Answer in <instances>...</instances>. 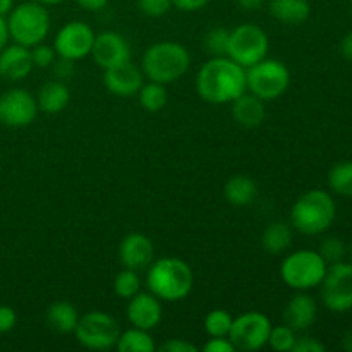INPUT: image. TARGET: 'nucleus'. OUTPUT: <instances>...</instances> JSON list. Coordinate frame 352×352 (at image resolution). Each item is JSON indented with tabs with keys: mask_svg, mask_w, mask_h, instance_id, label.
Wrapping results in <instances>:
<instances>
[{
	"mask_svg": "<svg viewBox=\"0 0 352 352\" xmlns=\"http://www.w3.org/2000/svg\"><path fill=\"white\" fill-rule=\"evenodd\" d=\"M196 93L206 103H232L246 93V69L229 57H212L196 74Z\"/></svg>",
	"mask_w": 352,
	"mask_h": 352,
	"instance_id": "nucleus-1",
	"label": "nucleus"
},
{
	"mask_svg": "<svg viewBox=\"0 0 352 352\" xmlns=\"http://www.w3.org/2000/svg\"><path fill=\"white\" fill-rule=\"evenodd\" d=\"M146 285L162 302H177L191 294L195 275L184 260L164 256L148 267Z\"/></svg>",
	"mask_w": 352,
	"mask_h": 352,
	"instance_id": "nucleus-2",
	"label": "nucleus"
},
{
	"mask_svg": "<svg viewBox=\"0 0 352 352\" xmlns=\"http://www.w3.org/2000/svg\"><path fill=\"white\" fill-rule=\"evenodd\" d=\"M191 65V55L177 41H158L146 48L141 58V71L148 81L170 85L181 79Z\"/></svg>",
	"mask_w": 352,
	"mask_h": 352,
	"instance_id": "nucleus-3",
	"label": "nucleus"
},
{
	"mask_svg": "<svg viewBox=\"0 0 352 352\" xmlns=\"http://www.w3.org/2000/svg\"><path fill=\"white\" fill-rule=\"evenodd\" d=\"M337 205L332 195L323 189H311L294 201L291 208V223L305 236H320L332 227Z\"/></svg>",
	"mask_w": 352,
	"mask_h": 352,
	"instance_id": "nucleus-4",
	"label": "nucleus"
},
{
	"mask_svg": "<svg viewBox=\"0 0 352 352\" xmlns=\"http://www.w3.org/2000/svg\"><path fill=\"white\" fill-rule=\"evenodd\" d=\"M6 21L10 40L28 48L45 41L50 33V12L34 0L12 7Z\"/></svg>",
	"mask_w": 352,
	"mask_h": 352,
	"instance_id": "nucleus-5",
	"label": "nucleus"
},
{
	"mask_svg": "<svg viewBox=\"0 0 352 352\" xmlns=\"http://www.w3.org/2000/svg\"><path fill=\"white\" fill-rule=\"evenodd\" d=\"M329 265L318 251L299 250L284 258L280 265V278L294 291H309L322 284Z\"/></svg>",
	"mask_w": 352,
	"mask_h": 352,
	"instance_id": "nucleus-6",
	"label": "nucleus"
},
{
	"mask_svg": "<svg viewBox=\"0 0 352 352\" xmlns=\"http://www.w3.org/2000/svg\"><path fill=\"white\" fill-rule=\"evenodd\" d=\"M289 85L291 71L278 58L265 57L246 69V89L263 102L280 98L289 89Z\"/></svg>",
	"mask_w": 352,
	"mask_h": 352,
	"instance_id": "nucleus-7",
	"label": "nucleus"
},
{
	"mask_svg": "<svg viewBox=\"0 0 352 352\" xmlns=\"http://www.w3.org/2000/svg\"><path fill=\"white\" fill-rule=\"evenodd\" d=\"M270 50V40L263 28L253 23H244L234 28L229 36L227 57L232 58L241 67L248 69L263 60Z\"/></svg>",
	"mask_w": 352,
	"mask_h": 352,
	"instance_id": "nucleus-8",
	"label": "nucleus"
},
{
	"mask_svg": "<svg viewBox=\"0 0 352 352\" xmlns=\"http://www.w3.org/2000/svg\"><path fill=\"white\" fill-rule=\"evenodd\" d=\"M120 327L112 315L103 311H89L79 316L74 337L82 347L91 351L113 349L119 340Z\"/></svg>",
	"mask_w": 352,
	"mask_h": 352,
	"instance_id": "nucleus-9",
	"label": "nucleus"
},
{
	"mask_svg": "<svg viewBox=\"0 0 352 352\" xmlns=\"http://www.w3.org/2000/svg\"><path fill=\"white\" fill-rule=\"evenodd\" d=\"M322 302L329 311L346 313L352 309V263L329 265L322 284Z\"/></svg>",
	"mask_w": 352,
	"mask_h": 352,
	"instance_id": "nucleus-10",
	"label": "nucleus"
},
{
	"mask_svg": "<svg viewBox=\"0 0 352 352\" xmlns=\"http://www.w3.org/2000/svg\"><path fill=\"white\" fill-rule=\"evenodd\" d=\"M270 332L272 322L267 315L260 311H246L234 318L229 339L236 351L254 352L268 346Z\"/></svg>",
	"mask_w": 352,
	"mask_h": 352,
	"instance_id": "nucleus-11",
	"label": "nucleus"
},
{
	"mask_svg": "<svg viewBox=\"0 0 352 352\" xmlns=\"http://www.w3.org/2000/svg\"><path fill=\"white\" fill-rule=\"evenodd\" d=\"M95 36L96 33L88 23H82V21H69L55 34L54 48L58 57L78 62L81 58L91 55Z\"/></svg>",
	"mask_w": 352,
	"mask_h": 352,
	"instance_id": "nucleus-12",
	"label": "nucleus"
},
{
	"mask_svg": "<svg viewBox=\"0 0 352 352\" xmlns=\"http://www.w3.org/2000/svg\"><path fill=\"white\" fill-rule=\"evenodd\" d=\"M36 96L28 89L12 88L0 95V124L7 127H26L38 116Z\"/></svg>",
	"mask_w": 352,
	"mask_h": 352,
	"instance_id": "nucleus-13",
	"label": "nucleus"
},
{
	"mask_svg": "<svg viewBox=\"0 0 352 352\" xmlns=\"http://www.w3.org/2000/svg\"><path fill=\"white\" fill-rule=\"evenodd\" d=\"M91 57L100 69L107 71L131 60V45L117 31H103L95 36Z\"/></svg>",
	"mask_w": 352,
	"mask_h": 352,
	"instance_id": "nucleus-14",
	"label": "nucleus"
},
{
	"mask_svg": "<svg viewBox=\"0 0 352 352\" xmlns=\"http://www.w3.org/2000/svg\"><path fill=\"white\" fill-rule=\"evenodd\" d=\"M126 315L133 327L143 330H153L160 325L164 318V306L155 294L148 292H138L133 298L127 299Z\"/></svg>",
	"mask_w": 352,
	"mask_h": 352,
	"instance_id": "nucleus-15",
	"label": "nucleus"
},
{
	"mask_svg": "<svg viewBox=\"0 0 352 352\" xmlns=\"http://www.w3.org/2000/svg\"><path fill=\"white\" fill-rule=\"evenodd\" d=\"M143 82V71L136 67L131 60L103 71V85H105V88L112 95L120 96V98H129V96L138 95Z\"/></svg>",
	"mask_w": 352,
	"mask_h": 352,
	"instance_id": "nucleus-16",
	"label": "nucleus"
},
{
	"mask_svg": "<svg viewBox=\"0 0 352 352\" xmlns=\"http://www.w3.org/2000/svg\"><path fill=\"white\" fill-rule=\"evenodd\" d=\"M119 260L124 268L131 270H143L148 268L155 260L153 243L148 236L140 232H131L120 241Z\"/></svg>",
	"mask_w": 352,
	"mask_h": 352,
	"instance_id": "nucleus-17",
	"label": "nucleus"
},
{
	"mask_svg": "<svg viewBox=\"0 0 352 352\" xmlns=\"http://www.w3.org/2000/svg\"><path fill=\"white\" fill-rule=\"evenodd\" d=\"M316 316H318V305L315 298L306 291H298V294L289 299L282 311L284 323L296 332H305L311 329L316 322Z\"/></svg>",
	"mask_w": 352,
	"mask_h": 352,
	"instance_id": "nucleus-18",
	"label": "nucleus"
},
{
	"mask_svg": "<svg viewBox=\"0 0 352 352\" xmlns=\"http://www.w3.org/2000/svg\"><path fill=\"white\" fill-rule=\"evenodd\" d=\"M34 69L31 50L19 43H7L0 50V78L7 81H21Z\"/></svg>",
	"mask_w": 352,
	"mask_h": 352,
	"instance_id": "nucleus-19",
	"label": "nucleus"
},
{
	"mask_svg": "<svg viewBox=\"0 0 352 352\" xmlns=\"http://www.w3.org/2000/svg\"><path fill=\"white\" fill-rule=\"evenodd\" d=\"M270 16L285 26H301L311 16L309 0H270Z\"/></svg>",
	"mask_w": 352,
	"mask_h": 352,
	"instance_id": "nucleus-20",
	"label": "nucleus"
},
{
	"mask_svg": "<svg viewBox=\"0 0 352 352\" xmlns=\"http://www.w3.org/2000/svg\"><path fill=\"white\" fill-rule=\"evenodd\" d=\"M232 117L239 126L258 127L267 117L263 100L258 98L253 93H243L239 98L232 102Z\"/></svg>",
	"mask_w": 352,
	"mask_h": 352,
	"instance_id": "nucleus-21",
	"label": "nucleus"
},
{
	"mask_svg": "<svg viewBox=\"0 0 352 352\" xmlns=\"http://www.w3.org/2000/svg\"><path fill=\"white\" fill-rule=\"evenodd\" d=\"M38 109L45 113H60L71 102V91L60 79L45 82L36 95Z\"/></svg>",
	"mask_w": 352,
	"mask_h": 352,
	"instance_id": "nucleus-22",
	"label": "nucleus"
},
{
	"mask_svg": "<svg viewBox=\"0 0 352 352\" xmlns=\"http://www.w3.org/2000/svg\"><path fill=\"white\" fill-rule=\"evenodd\" d=\"M45 318L50 329L58 333H74L79 322V313L69 301H55L47 308Z\"/></svg>",
	"mask_w": 352,
	"mask_h": 352,
	"instance_id": "nucleus-23",
	"label": "nucleus"
},
{
	"mask_svg": "<svg viewBox=\"0 0 352 352\" xmlns=\"http://www.w3.org/2000/svg\"><path fill=\"white\" fill-rule=\"evenodd\" d=\"M223 196L232 206H250L258 196V184L248 175H234L223 186Z\"/></svg>",
	"mask_w": 352,
	"mask_h": 352,
	"instance_id": "nucleus-24",
	"label": "nucleus"
},
{
	"mask_svg": "<svg viewBox=\"0 0 352 352\" xmlns=\"http://www.w3.org/2000/svg\"><path fill=\"white\" fill-rule=\"evenodd\" d=\"M292 244V227L285 222H272L261 236V246L268 254L285 253Z\"/></svg>",
	"mask_w": 352,
	"mask_h": 352,
	"instance_id": "nucleus-25",
	"label": "nucleus"
},
{
	"mask_svg": "<svg viewBox=\"0 0 352 352\" xmlns=\"http://www.w3.org/2000/svg\"><path fill=\"white\" fill-rule=\"evenodd\" d=\"M116 347L120 352H155L157 351V344H155V339L151 337L150 330L138 329V327H133V329L126 330V332H120Z\"/></svg>",
	"mask_w": 352,
	"mask_h": 352,
	"instance_id": "nucleus-26",
	"label": "nucleus"
},
{
	"mask_svg": "<svg viewBox=\"0 0 352 352\" xmlns=\"http://www.w3.org/2000/svg\"><path fill=\"white\" fill-rule=\"evenodd\" d=\"M138 100H140V105L143 107L146 112L157 113L167 105L168 93L165 85L155 81L143 82L141 89L138 91Z\"/></svg>",
	"mask_w": 352,
	"mask_h": 352,
	"instance_id": "nucleus-27",
	"label": "nucleus"
},
{
	"mask_svg": "<svg viewBox=\"0 0 352 352\" xmlns=\"http://www.w3.org/2000/svg\"><path fill=\"white\" fill-rule=\"evenodd\" d=\"M329 186L336 195L352 198V160L340 162L330 168Z\"/></svg>",
	"mask_w": 352,
	"mask_h": 352,
	"instance_id": "nucleus-28",
	"label": "nucleus"
},
{
	"mask_svg": "<svg viewBox=\"0 0 352 352\" xmlns=\"http://www.w3.org/2000/svg\"><path fill=\"white\" fill-rule=\"evenodd\" d=\"M141 291V278L136 270L124 268L113 278V292L122 299H131Z\"/></svg>",
	"mask_w": 352,
	"mask_h": 352,
	"instance_id": "nucleus-29",
	"label": "nucleus"
},
{
	"mask_svg": "<svg viewBox=\"0 0 352 352\" xmlns=\"http://www.w3.org/2000/svg\"><path fill=\"white\" fill-rule=\"evenodd\" d=\"M234 316L226 309H213L205 318V330L210 337H229Z\"/></svg>",
	"mask_w": 352,
	"mask_h": 352,
	"instance_id": "nucleus-30",
	"label": "nucleus"
},
{
	"mask_svg": "<svg viewBox=\"0 0 352 352\" xmlns=\"http://www.w3.org/2000/svg\"><path fill=\"white\" fill-rule=\"evenodd\" d=\"M296 339H298L296 330H292L291 327L284 323V325L272 327L270 337H268V346L277 352H287L292 351Z\"/></svg>",
	"mask_w": 352,
	"mask_h": 352,
	"instance_id": "nucleus-31",
	"label": "nucleus"
},
{
	"mask_svg": "<svg viewBox=\"0 0 352 352\" xmlns=\"http://www.w3.org/2000/svg\"><path fill=\"white\" fill-rule=\"evenodd\" d=\"M230 31L227 28H212L205 36V47L213 57H227Z\"/></svg>",
	"mask_w": 352,
	"mask_h": 352,
	"instance_id": "nucleus-32",
	"label": "nucleus"
},
{
	"mask_svg": "<svg viewBox=\"0 0 352 352\" xmlns=\"http://www.w3.org/2000/svg\"><path fill=\"white\" fill-rule=\"evenodd\" d=\"M318 253L325 260L327 265H333L339 263V261H344V258L347 254V246L339 237H327L320 244Z\"/></svg>",
	"mask_w": 352,
	"mask_h": 352,
	"instance_id": "nucleus-33",
	"label": "nucleus"
},
{
	"mask_svg": "<svg viewBox=\"0 0 352 352\" xmlns=\"http://www.w3.org/2000/svg\"><path fill=\"white\" fill-rule=\"evenodd\" d=\"M31 50V58H33V65L38 69H48L54 65V62L57 60V52L52 45H45L43 41L34 47L30 48Z\"/></svg>",
	"mask_w": 352,
	"mask_h": 352,
	"instance_id": "nucleus-34",
	"label": "nucleus"
},
{
	"mask_svg": "<svg viewBox=\"0 0 352 352\" xmlns=\"http://www.w3.org/2000/svg\"><path fill=\"white\" fill-rule=\"evenodd\" d=\"M174 7L172 0H138V9L146 17H162Z\"/></svg>",
	"mask_w": 352,
	"mask_h": 352,
	"instance_id": "nucleus-35",
	"label": "nucleus"
},
{
	"mask_svg": "<svg viewBox=\"0 0 352 352\" xmlns=\"http://www.w3.org/2000/svg\"><path fill=\"white\" fill-rule=\"evenodd\" d=\"M74 64H76L74 60L57 57V60H55L54 65H52L55 78L60 79V81H64V82L67 81V79H71L72 76H74V72H76V65Z\"/></svg>",
	"mask_w": 352,
	"mask_h": 352,
	"instance_id": "nucleus-36",
	"label": "nucleus"
},
{
	"mask_svg": "<svg viewBox=\"0 0 352 352\" xmlns=\"http://www.w3.org/2000/svg\"><path fill=\"white\" fill-rule=\"evenodd\" d=\"M325 344L320 342L315 337H298L296 339L294 347H292V352H323L325 351Z\"/></svg>",
	"mask_w": 352,
	"mask_h": 352,
	"instance_id": "nucleus-37",
	"label": "nucleus"
},
{
	"mask_svg": "<svg viewBox=\"0 0 352 352\" xmlns=\"http://www.w3.org/2000/svg\"><path fill=\"white\" fill-rule=\"evenodd\" d=\"M17 325V315L10 306H0V333H9Z\"/></svg>",
	"mask_w": 352,
	"mask_h": 352,
	"instance_id": "nucleus-38",
	"label": "nucleus"
},
{
	"mask_svg": "<svg viewBox=\"0 0 352 352\" xmlns=\"http://www.w3.org/2000/svg\"><path fill=\"white\" fill-rule=\"evenodd\" d=\"M203 349L206 352H236V347L229 337H210Z\"/></svg>",
	"mask_w": 352,
	"mask_h": 352,
	"instance_id": "nucleus-39",
	"label": "nucleus"
},
{
	"mask_svg": "<svg viewBox=\"0 0 352 352\" xmlns=\"http://www.w3.org/2000/svg\"><path fill=\"white\" fill-rule=\"evenodd\" d=\"M162 352H198L195 344L188 342L184 339H168L160 346Z\"/></svg>",
	"mask_w": 352,
	"mask_h": 352,
	"instance_id": "nucleus-40",
	"label": "nucleus"
},
{
	"mask_svg": "<svg viewBox=\"0 0 352 352\" xmlns=\"http://www.w3.org/2000/svg\"><path fill=\"white\" fill-rule=\"evenodd\" d=\"M212 0H172L175 9L182 10V12H198V10L205 9Z\"/></svg>",
	"mask_w": 352,
	"mask_h": 352,
	"instance_id": "nucleus-41",
	"label": "nucleus"
},
{
	"mask_svg": "<svg viewBox=\"0 0 352 352\" xmlns=\"http://www.w3.org/2000/svg\"><path fill=\"white\" fill-rule=\"evenodd\" d=\"M76 3L88 12H98V10L105 9L109 0H76Z\"/></svg>",
	"mask_w": 352,
	"mask_h": 352,
	"instance_id": "nucleus-42",
	"label": "nucleus"
},
{
	"mask_svg": "<svg viewBox=\"0 0 352 352\" xmlns=\"http://www.w3.org/2000/svg\"><path fill=\"white\" fill-rule=\"evenodd\" d=\"M237 7L248 12H254V10H260L261 7L267 3V0H236Z\"/></svg>",
	"mask_w": 352,
	"mask_h": 352,
	"instance_id": "nucleus-43",
	"label": "nucleus"
},
{
	"mask_svg": "<svg viewBox=\"0 0 352 352\" xmlns=\"http://www.w3.org/2000/svg\"><path fill=\"white\" fill-rule=\"evenodd\" d=\"M340 55H342L346 60L352 62V33H347L346 36L340 41Z\"/></svg>",
	"mask_w": 352,
	"mask_h": 352,
	"instance_id": "nucleus-44",
	"label": "nucleus"
},
{
	"mask_svg": "<svg viewBox=\"0 0 352 352\" xmlns=\"http://www.w3.org/2000/svg\"><path fill=\"white\" fill-rule=\"evenodd\" d=\"M10 36H9V30H7V21L6 17L0 16V50L9 43Z\"/></svg>",
	"mask_w": 352,
	"mask_h": 352,
	"instance_id": "nucleus-45",
	"label": "nucleus"
},
{
	"mask_svg": "<svg viewBox=\"0 0 352 352\" xmlns=\"http://www.w3.org/2000/svg\"><path fill=\"white\" fill-rule=\"evenodd\" d=\"M14 0H0V16L6 17L12 10Z\"/></svg>",
	"mask_w": 352,
	"mask_h": 352,
	"instance_id": "nucleus-46",
	"label": "nucleus"
},
{
	"mask_svg": "<svg viewBox=\"0 0 352 352\" xmlns=\"http://www.w3.org/2000/svg\"><path fill=\"white\" fill-rule=\"evenodd\" d=\"M342 349L347 352H352V329L347 330L342 336Z\"/></svg>",
	"mask_w": 352,
	"mask_h": 352,
	"instance_id": "nucleus-47",
	"label": "nucleus"
},
{
	"mask_svg": "<svg viewBox=\"0 0 352 352\" xmlns=\"http://www.w3.org/2000/svg\"><path fill=\"white\" fill-rule=\"evenodd\" d=\"M34 2L41 3V6L45 7H50V6H58V3H62L64 0H34Z\"/></svg>",
	"mask_w": 352,
	"mask_h": 352,
	"instance_id": "nucleus-48",
	"label": "nucleus"
},
{
	"mask_svg": "<svg viewBox=\"0 0 352 352\" xmlns=\"http://www.w3.org/2000/svg\"><path fill=\"white\" fill-rule=\"evenodd\" d=\"M347 253H349V256H351V263H352V243H351L349 250H347Z\"/></svg>",
	"mask_w": 352,
	"mask_h": 352,
	"instance_id": "nucleus-49",
	"label": "nucleus"
},
{
	"mask_svg": "<svg viewBox=\"0 0 352 352\" xmlns=\"http://www.w3.org/2000/svg\"><path fill=\"white\" fill-rule=\"evenodd\" d=\"M351 16H352V2H351Z\"/></svg>",
	"mask_w": 352,
	"mask_h": 352,
	"instance_id": "nucleus-50",
	"label": "nucleus"
}]
</instances>
